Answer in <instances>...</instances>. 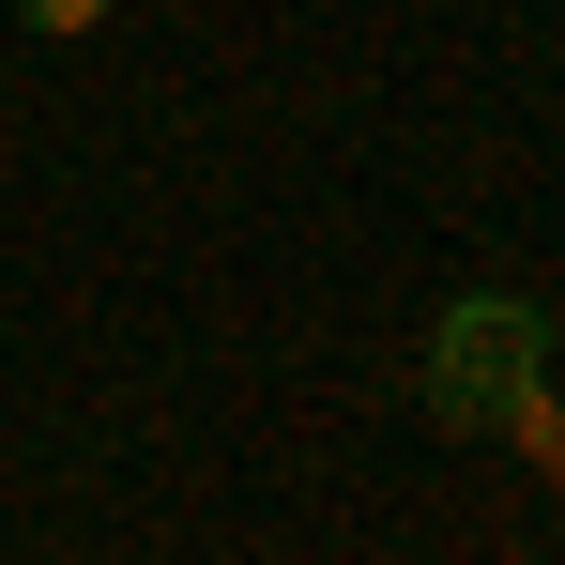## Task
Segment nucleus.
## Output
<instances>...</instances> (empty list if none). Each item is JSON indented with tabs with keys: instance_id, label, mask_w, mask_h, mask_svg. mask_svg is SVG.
<instances>
[{
	"instance_id": "nucleus-1",
	"label": "nucleus",
	"mask_w": 565,
	"mask_h": 565,
	"mask_svg": "<svg viewBox=\"0 0 565 565\" xmlns=\"http://www.w3.org/2000/svg\"><path fill=\"white\" fill-rule=\"evenodd\" d=\"M428 397H444V413H520V397H535V306H504V290H473L459 321H444V352H428Z\"/></svg>"
},
{
	"instance_id": "nucleus-2",
	"label": "nucleus",
	"mask_w": 565,
	"mask_h": 565,
	"mask_svg": "<svg viewBox=\"0 0 565 565\" xmlns=\"http://www.w3.org/2000/svg\"><path fill=\"white\" fill-rule=\"evenodd\" d=\"M15 15H31V31H93L107 0H15Z\"/></svg>"
}]
</instances>
